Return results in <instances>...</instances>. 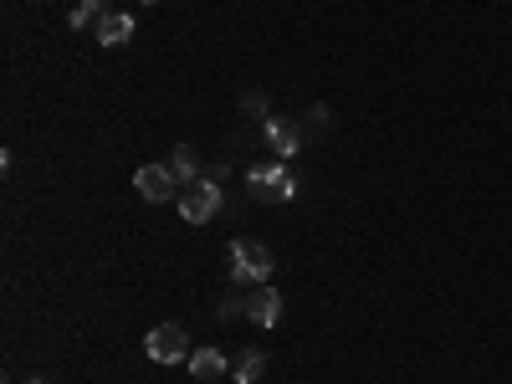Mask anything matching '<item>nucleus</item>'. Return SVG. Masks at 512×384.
Returning a JSON list of instances; mask_svg holds the SVG:
<instances>
[{
    "instance_id": "nucleus-1",
    "label": "nucleus",
    "mask_w": 512,
    "mask_h": 384,
    "mask_svg": "<svg viewBox=\"0 0 512 384\" xmlns=\"http://www.w3.org/2000/svg\"><path fill=\"white\" fill-rule=\"evenodd\" d=\"M297 190L303 185H297L287 159H262V164L246 169V195L262 200V205H287V200H297Z\"/></svg>"
},
{
    "instance_id": "nucleus-2",
    "label": "nucleus",
    "mask_w": 512,
    "mask_h": 384,
    "mask_svg": "<svg viewBox=\"0 0 512 384\" xmlns=\"http://www.w3.org/2000/svg\"><path fill=\"white\" fill-rule=\"evenodd\" d=\"M277 272V251L256 236H236L231 241V282L236 287H267V277Z\"/></svg>"
},
{
    "instance_id": "nucleus-3",
    "label": "nucleus",
    "mask_w": 512,
    "mask_h": 384,
    "mask_svg": "<svg viewBox=\"0 0 512 384\" xmlns=\"http://www.w3.org/2000/svg\"><path fill=\"white\" fill-rule=\"evenodd\" d=\"M180 216L190 221V226H205V221H216L221 216V205H226V185L216 180V175H200L195 185H185L180 190Z\"/></svg>"
},
{
    "instance_id": "nucleus-4",
    "label": "nucleus",
    "mask_w": 512,
    "mask_h": 384,
    "mask_svg": "<svg viewBox=\"0 0 512 384\" xmlns=\"http://www.w3.org/2000/svg\"><path fill=\"white\" fill-rule=\"evenodd\" d=\"M221 318H251L256 328H277L282 323V292L277 287H251L236 303H221Z\"/></svg>"
},
{
    "instance_id": "nucleus-5",
    "label": "nucleus",
    "mask_w": 512,
    "mask_h": 384,
    "mask_svg": "<svg viewBox=\"0 0 512 384\" xmlns=\"http://www.w3.org/2000/svg\"><path fill=\"white\" fill-rule=\"evenodd\" d=\"M144 354H149L154 364H185V359H190V333H185L180 323H159V328H149V338H144Z\"/></svg>"
},
{
    "instance_id": "nucleus-6",
    "label": "nucleus",
    "mask_w": 512,
    "mask_h": 384,
    "mask_svg": "<svg viewBox=\"0 0 512 384\" xmlns=\"http://www.w3.org/2000/svg\"><path fill=\"white\" fill-rule=\"evenodd\" d=\"M134 190H139L149 205L180 200V180L169 175V164H144V169H134Z\"/></svg>"
},
{
    "instance_id": "nucleus-7",
    "label": "nucleus",
    "mask_w": 512,
    "mask_h": 384,
    "mask_svg": "<svg viewBox=\"0 0 512 384\" xmlns=\"http://www.w3.org/2000/svg\"><path fill=\"white\" fill-rule=\"evenodd\" d=\"M262 134H267L277 159H292L297 149H303V128H297L292 118H262Z\"/></svg>"
},
{
    "instance_id": "nucleus-8",
    "label": "nucleus",
    "mask_w": 512,
    "mask_h": 384,
    "mask_svg": "<svg viewBox=\"0 0 512 384\" xmlns=\"http://www.w3.org/2000/svg\"><path fill=\"white\" fill-rule=\"evenodd\" d=\"M134 31H139V26H134V16H128V11H103L93 36L103 41V47H128V41H134Z\"/></svg>"
},
{
    "instance_id": "nucleus-9",
    "label": "nucleus",
    "mask_w": 512,
    "mask_h": 384,
    "mask_svg": "<svg viewBox=\"0 0 512 384\" xmlns=\"http://www.w3.org/2000/svg\"><path fill=\"white\" fill-rule=\"evenodd\" d=\"M185 364H190V374H195V379H221V374H231V359H226L221 349H210V344H205V349H195Z\"/></svg>"
},
{
    "instance_id": "nucleus-10",
    "label": "nucleus",
    "mask_w": 512,
    "mask_h": 384,
    "mask_svg": "<svg viewBox=\"0 0 512 384\" xmlns=\"http://www.w3.org/2000/svg\"><path fill=\"white\" fill-rule=\"evenodd\" d=\"M169 175L180 180V190L200 180V154H195V144H175V154H169Z\"/></svg>"
},
{
    "instance_id": "nucleus-11",
    "label": "nucleus",
    "mask_w": 512,
    "mask_h": 384,
    "mask_svg": "<svg viewBox=\"0 0 512 384\" xmlns=\"http://www.w3.org/2000/svg\"><path fill=\"white\" fill-rule=\"evenodd\" d=\"M231 374H236V384H256V379L267 374V354L262 349H241L236 364H231Z\"/></svg>"
},
{
    "instance_id": "nucleus-12",
    "label": "nucleus",
    "mask_w": 512,
    "mask_h": 384,
    "mask_svg": "<svg viewBox=\"0 0 512 384\" xmlns=\"http://www.w3.org/2000/svg\"><path fill=\"white\" fill-rule=\"evenodd\" d=\"M103 16V6H93V0H72V11H67V26L72 31H82L88 21H98Z\"/></svg>"
},
{
    "instance_id": "nucleus-13",
    "label": "nucleus",
    "mask_w": 512,
    "mask_h": 384,
    "mask_svg": "<svg viewBox=\"0 0 512 384\" xmlns=\"http://www.w3.org/2000/svg\"><path fill=\"white\" fill-rule=\"evenodd\" d=\"M241 108H246V113H256V118H272V113H267V98H262V93H246V98H241Z\"/></svg>"
},
{
    "instance_id": "nucleus-14",
    "label": "nucleus",
    "mask_w": 512,
    "mask_h": 384,
    "mask_svg": "<svg viewBox=\"0 0 512 384\" xmlns=\"http://www.w3.org/2000/svg\"><path fill=\"white\" fill-rule=\"evenodd\" d=\"M328 118H333V113H328L323 103H313V108H308V123H313V128H328Z\"/></svg>"
},
{
    "instance_id": "nucleus-15",
    "label": "nucleus",
    "mask_w": 512,
    "mask_h": 384,
    "mask_svg": "<svg viewBox=\"0 0 512 384\" xmlns=\"http://www.w3.org/2000/svg\"><path fill=\"white\" fill-rule=\"evenodd\" d=\"M26 384H52V379H47V374H31V379H26Z\"/></svg>"
},
{
    "instance_id": "nucleus-16",
    "label": "nucleus",
    "mask_w": 512,
    "mask_h": 384,
    "mask_svg": "<svg viewBox=\"0 0 512 384\" xmlns=\"http://www.w3.org/2000/svg\"><path fill=\"white\" fill-rule=\"evenodd\" d=\"M144 6H159V0H144Z\"/></svg>"
},
{
    "instance_id": "nucleus-17",
    "label": "nucleus",
    "mask_w": 512,
    "mask_h": 384,
    "mask_svg": "<svg viewBox=\"0 0 512 384\" xmlns=\"http://www.w3.org/2000/svg\"><path fill=\"white\" fill-rule=\"evenodd\" d=\"M93 6H108V0H93Z\"/></svg>"
}]
</instances>
